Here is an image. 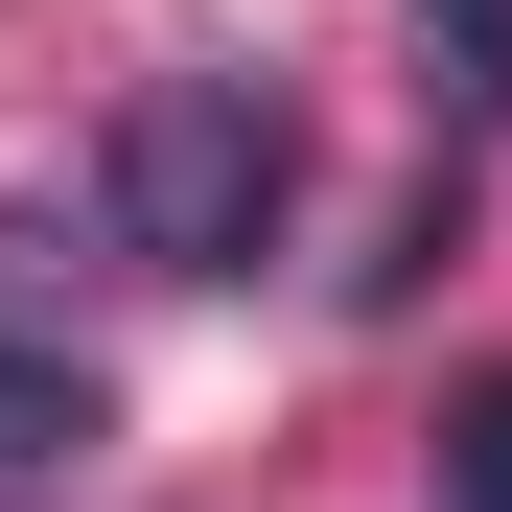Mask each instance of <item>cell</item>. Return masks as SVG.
<instances>
[{"label": "cell", "instance_id": "3", "mask_svg": "<svg viewBox=\"0 0 512 512\" xmlns=\"http://www.w3.org/2000/svg\"><path fill=\"white\" fill-rule=\"evenodd\" d=\"M419 70H443L466 117H512V0H419Z\"/></svg>", "mask_w": 512, "mask_h": 512}, {"label": "cell", "instance_id": "4", "mask_svg": "<svg viewBox=\"0 0 512 512\" xmlns=\"http://www.w3.org/2000/svg\"><path fill=\"white\" fill-rule=\"evenodd\" d=\"M443 512H512V373H489V396L443 419Z\"/></svg>", "mask_w": 512, "mask_h": 512}, {"label": "cell", "instance_id": "2", "mask_svg": "<svg viewBox=\"0 0 512 512\" xmlns=\"http://www.w3.org/2000/svg\"><path fill=\"white\" fill-rule=\"evenodd\" d=\"M70 443H94V373H47V350H0V512H24Z\"/></svg>", "mask_w": 512, "mask_h": 512}, {"label": "cell", "instance_id": "1", "mask_svg": "<svg viewBox=\"0 0 512 512\" xmlns=\"http://www.w3.org/2000/svg\"><path fill=\"white\" fill-rule=\"evenodd\" d=\"M280 187H303V140H280L256 70H140L117 140H94V210H117L140 280H233V256L280 233Z\"/></svg>", "mask_w": 512, "mask_h": 512}]
</instances>
